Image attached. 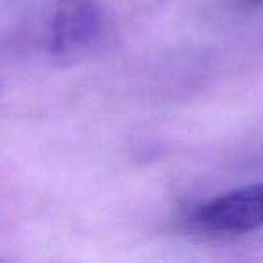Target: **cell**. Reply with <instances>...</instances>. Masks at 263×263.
I'll use <instances>...</instances> for the list:
<instances>
[{"label": "cell", "mask_w": 263, "mask_h": 263, "mask_svg": "<svg viewBox=\"0 0 263 263\" xmlns=\"http://www.w3.org/2000/svg\"><path fill=\"white\" fill-rule=\"evenodd\" d=\"M195 223L215 234H249L263 227V182L213 197L195 213Z\"/></svg>", "instance_id": "cell-1"}, {"label": "cell", "mask_w": 263, "mask_h": 263, "mask_svg": "<svg viewBox=\"0 0 263 263\" xmlns=\"http://www.w3.org/2000/svg\"><path fill=\"white\" fill-rule=\"evenodd\" d=\"M103 13L96 0H58L47 29V49L52 54H70L87 49L99 38Z\"/></svg>", "instance_id": "cell-2"}, {"label": "cell", "mask_w": 263, "mask_h": 263, "mask_svg": "<svg viewBox=\"0 0 263 263\" xmlns=\"http://www.w3.org/2000/svg\"><path fill=\"white\" fill-rule=\"evenodd\" d=\"M247 2H249V4H263V0H247Z\"/></svg>", "instance_id": "cell-3"}]
</instances>
